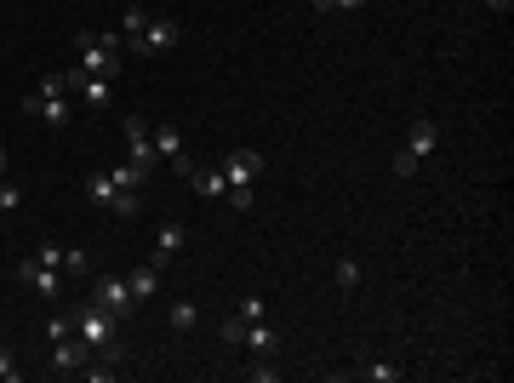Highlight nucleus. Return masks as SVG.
Listing matches in <instances>:
<instances>
[{"mask_svg":"<svg viewBox=\"0 0 514 383\" xmlns=\"http://www.w3.org/2000/svg\"><path fill=\"white\" fill-rule=\"evenodd\" d=\"M229 315H241V321H269V304H263L257 292H246V297H241V304H234Z\"/></svg>","mask_w":514,"mask_h":383,"instance_id":"aec40b11","label":"nucleus"},{"mask_svg":"<svg viewBox=\"0 0 514 383\" xmlns=\"http://www.w3.org/2000/svg\"><path fill=\"white\" fill-rule=\"evenodd\" d=\"M75 378H92V383H115L120 372H115V367H92V355H86V360H80V372H75Z\"/></svg>","mask_w":514,"mask_h":383,"instance_id":"393cba45","label":"nucleus"},{"mask_svg":"<svg viewBox=\"0 0 514 383\" xmlns=\"http://www.w3.org/2000/svg\"><path fill=\"white\" fill-rule=\"evenodd\" d=\"M115 332H120V321H115V315L109 309H103V304H86V309H75V337H80V344L86 349H115Z\"/></svg>","mask_w":514,"mask_h":383,"instance_id":"39448f33","label":"nucleus"},{"mask_svg":"<svg viewBox=\"0 0 514 383\" xmlns=\"http://www.w3.org/2000/svg\"><path fill=\"white\" fill-rule=\"evenodd\" d=\"M92 304H103V309L115 315V321H132L138 297H132V286H126V274H103V281L92 286Z\"/></svg>","mask_w":514,"mask_h":383,"instance_id":"0eeeda50","label":"nucleus"},{"mask_svg":"<svg viewBox=\"0 0 514 383\" xmlns=\"http://www.w3.org/2000/svg\"><path fill=\"white\" fill-rule=\"evenodd\" d=\"M126 160L138 166V178H143V183L166 166V160L155 155V132H149V120H143V115H126Z\"/></svg>","mask_w":514,"mask_h":383,"instance_id":"20e7f679","label":"nucleus"},{"mask_svg":"<svg viewBox=\"0 0 514 383\" xmlns=\"http://www.w3.org/2000/svg\"><path fill=\"white\" fill-rule=\"evenodd\" d=\"M178 252H183V223H160V229H155V252H149V264L166 274V264L178 258Z\"/></svg>","mask_w":514,"mask_h":383,"instance_id":"9d476101","label":"nucleus"},{"mask_svg":"<svg viewBox=\"0 0 514 383\" xmlns=\"http://www.w3.org/2000/svg\"><path fill=\"white\" fill-rule=\"evenodd\" d=\"M24 115L46 120L52 132H69V126H75V103H69V87H63V75H46L35 92H24Z\"/></svg>","mask_w":514,"mask_h":383,"instance_id":"f257e3e1","label":"nucleus"},{"mask_svg":"<svg viewBox=\"0 0 514 383\" xmlns=\"http://www.w3.org/2000/svg\"><path fill=\"white\" fill-rule=\"evenodd\" d=\"M109 178H115V189H138V183H143L132 160H126V166H115V172H109Z\"/></svg>","mask_w":514,"mask_h":383,"instance_id":"2f4dec72","label":"nucleus"},{"mask_svg":"<svg viewBox=\"0 0 514 383\" xmlns=\"http://www.w3.org/2000/svg\"><path fill=\"white\" fill-rule=\"evenodd\" d=\"M417 172H423V160H412V155L400 149V155H395V178H417Z\"/></svg>","mask_w":514,"mask_h":383,"instance_id":"473e14b6","label":"nucleus"},{"mask_svg":"<svg viewBox=\"0 0 514 383\" xmlns=\"http://www.w3.org/2000/svg\"><path fill=\"white\" fill-rule=\"evenodd\" d=\"M246 378L252 383H274V378H281V367H269V355H257V367H246Z\"/></svg>","mask_w":514,"mask_h":383,"instance_id":"7c9ffc66","label":"nucleus"},{"mask_svg":"<svg viewBox=\"0 0 514 383\" xmlns=\"http://www.w3.org/2000/svg\"><path fill=\"white\" fill-rule=\"evenodd\" d=\"M218 172L229 183V201L241 212H252V183L263 178V155H257V149H229V160L218 166Z\"/></svg>","mask_w":514,"mask_h":383,"instance_id":"f03ea898","label":"nucleus"},{"mask_svg":"<svg viewBox=\"0 0 514 383\" xmlns=\"http://www.w3.org/2000/svg\"><path fill=\"white\" fill-rule=\"evenodd\" d=\"M63 269H69V274H86V269H92V258H86L80 246H63Z\"/></svg>","mask_w":514,"mask_h":383,"instance_id":"c85d7f7f","label":"nucleus"},{"mask_svg":"<svg viewBox=\"0 0 514 383\" xmlns=\"http://www.w3.org/2000/svg\"><path fill=\"white\" fill-rule=\"evenodd\" d=\"M143 24H149V12H143V6H126V17H120V35H126V47H132V40L143 35Z\"/></svg>","mask_w":514,"mask_h":383,"instance_id":"b1692460","label":"nucleus"},{"mask_svg":"<svg viewBox=\"0 0 514 383\" xmlns=\"http://www.w3.org/2000/svg\"><path fill=\"white\" fill-rule=\"evenodd\" d=\"M138 212H143V189H115V201H109V218H138Z\"/></svg>","mask_w":514,"mask_h":383,"instance_id":"a211bd4d","label":"nucleus"},{"mask_svg":"<svg viewBox=\"0 0 514 383\" xmlns=\"http://www.w3.org/2000/svg\"><path fill=\"white\" fill-rule=\"evenodd\" d=\"M435 149H440V126L428 120V115H417V120H412V143H406V155H412V160H428Z\"/></svg>","mask_w":514,"mask_h":383,"instance_id":"f8f14e48","label":"nucleus"},{"mask_svg":"<svg viewBox=\"0 0 514 383\" xmlns=\"http://www.w3.org/2000/svg\"><path fill=\"white\" fill-rule=\"evenodd\" d=\"M332 281H337V292H355V286H360V264H355V258H337Z\"/></svg>","mask_w":514,"mask_h":383,"instance_id":"4be33fe9","label":"nucleus"},{"mask_svg":"<svg viewBox=\"0 0 514 383\" xmlns=\"http://www.w3.org/2000/svg\"><path fill=\"white\" fill-rule=\"evenodd\" d=\"M35 258H40V264H52V269H63V246H40Z\"/></svg>","mask_w":514,"mask_h":383,"instance_id":"72a5a7b5","label":"nucleus"},{"mask_svg":"<svg viewBox=\"0 0 514 383\" xmlns=\"http://www.w3.org/2000/svg\"><path fill=\"white\" fill-rule=\"evenodd\" d=\"M241 349H252V355H274L281 349V332H274L269 321H246V344Z\"/></svg>","mask_w":514,"mask_h":383,"instance_id":"4468645a","label":"nucleus"},{"mask_svg":"<svg viewBox=\"0 0 514 383\" xmlns=\"http://www.w3.org/2000/svg\"><path fill=\"white\" fill-rule=\"evenodd\" d=\"M166 326L178 332V337H189V332L200 326V304H195V297H178V304L166 309Z\"/></svg>","mask_w":514,"mask_h":383,"instance_id":"ddd939ff","label":"nucleus"},{"mask_svg":"<svg viewBox=\"0 0 514 383\" xmlns=\"http://www.w3.org/2000/svg\"><path fill=\"white\" fill-rule=\"evenodd\" d=\"M0 178H6V143H0Z\"/></svg>","mask_w":514,"mask_h":383,"instance_id":"c9c22d12","label":"nucleus"},{"mask_svg":"<svg viewBox=\"0 0 514 383\" xmlns=\"http://www.w3.org/2000/svg\"><path fill=\"white\" fill-rule=\"evenodd\" d=\"M171 47H178V24H171V17H149L143 35L132 40V52H138V57H166Z\"/></svg>","mask_w":514,"mask_h":383,"instance_id":"1a4fd4ad","label":"nucleus"},{"mask_svg":"<svg viewBox=\"0 0 514 383\" xmlns=\"http://www.w3.org/2000/svg\"><path fill=\"white\" fill-rule=\"evenodd\" d=\"M126 286H132V297H138V304H149V297L160 292V269H155V264H143V269H132V274H126Z\"/></svg>","mask_w":514,"mask_h":383,"instance_id":"dca6fc26","label":"nucleus"},{"mask_svg":"<svg viewBox=\"0 0 514 383\" xmlns=\"http://www.w3.org/2000/svg\"><path fill=\"white\" fill-rule=\"evenodd\" d=\"M149 132H155V155L171 166V160H183V132L178 126H149Z\"/></svg>","mask_w":514,"mask_h":383,"instance_id":"2eb2a0df","label":"nucleus"},{"mask_svg":"<svg viewBox=\"0 0 514 383\" xmlns=\"http://www.w3.org/2000/svg\"><path fill=\"white\" fill-rule=\"evenodd\" d=\"M366 378H372V383H400L406 367H395V360H366Z\"/></svg>","mask_w":514,"mask_h":383,"instance_id":"5701e85b","label":"nucleus"},{"mask_svg":"<svg viewBox=\"0 0 514 383\" xmlns=\"http://www.w3.org/2000/svg\"><path fill=\"white\" fill-rule=\"evenodd\" d=\"M46 337H52V344H57V337H75V315H52V321H46Z\"/></svg>","mask_w":514,"mask_h":383,"instance_id":"c756f323","label":"nucleus"},{"mask_svg":"<svg viewBox=\"0 0 514 383\" xmlns=\"http://www.w3.org/2000/svg\"><path fill=\"white\" fill-rule=\"evenodd\" d=\"M86 355H92V349H86L80 337H57V344H52V372H57V378H75Z\"/></svg>","mask_w":514,"mask_h":383,"instance_id":"9b49d317","label":"nucleus"},{"mask_svg":"<svg viewBox=\"0 0 514 383\" xmlns=\"http://www.w3.org/2000/svg\"><path fill=\"white\" fill-rule=\"evenodd\" d=\"M17 378H24V367H17V355L0 344V383H17Z\"/></svg>","mask_w":514,"mask_h":383,"instance_id":"bb28decb","label":"nucleus"},{"mask_svg":"<svg viewBox=\"0 0 514 383\" xmlns=\"http://www.w3.org/2000/svg\"><path fill=\"white\" fill-rule=\"evenodd\" d=\"M486 6H491V12H509V6H514V0H486Z\"/></svg>","mask_w":514,"mask_h":383,"instance_id":"f704fd0d","label":"nucleus"},{"mask_svg":"<svg viewBox=\"0 0 514 383\" xmlns=\"http://www.w3.org/2000/svg\"><path fill=\"white\" fill-rule=\"evenodd\" d=\"M86 201H92V206H109L115 201V178L109 172H92V178H86Z\"/></svg>","mask_w":514,"mask_h":383,"instance_id":"6ab92c4d","label":"nucleus"},{"mask_svg":"<svg viewBox=\"0 0 514 383\" xmlns=\"http://www.w3.org/2000/svg\"><path fill=\"white\" fill-rule=\"evenodd\" d=\"M12 274H17V281H24L35 297H46V304H57V297H63V274H57L52 264H40V258H24Z\"/></svg>","mask_w":514,"mask_h":383,"instance_id":"6e6552de","label":"nucleus"},{"mask_svg":"<svg viewBox=\"0 0 514 383\" xmlns=\"http://www.w3.org/2000/svg\"><path fill=\"white\" fill-rule=\"evenodd\" d=\"M0 212H6V218L24 212V189H17V183H0Z\"/></svg>","mask_w":514,"mask_h":383,"instance_id":"a878e982","label":"nucleus"},{"mask_svg":"<svg viewBox=\"0 0 514 383\" xmlns=\"http://www.w3.org/2000/svg\"><path fill=\"white\" fill-rule=\"evenodd\" d=\"M63 87H69V92H80V103H86V109H103V103L115 98V80H109V75H86L80 63H75V69H63Z\"/></svg>","mask_w":514,"mask_h":383,"instance_id":"423d86ee","label":"nucleus"},{"mask_svg":"<svg viewBox=\"0 0 514 383\" xmlns=\"http://www.w3.org/2000/svg\"><path fill=\"white\" fill-rule=\"evenodd\" d=\"M218 337H223V349H241V344H246V321H241V315H223Z\"/></svg>","mask_w":514,"mask_h":383,"instance_id":"412c9836","label":"nucleus"},{"mask_svg":"<svg viewBox=\"0 0 514 383\" xmlns=\"http://www.w3.org/2000/svg\"><path fill=\"white\" fill-rule=\"evenodd\" d=\"M189 183H195V195H206V201H218V195H229V183H223V172H211V166H195V172H189Z\"/></svg>","mask_w":514,"mask_h":383,"instance_id":"f3484780","label":"nucleus"},{"mask_svg":"<svg viewBox=\"0 0 514 383\" xmlns=\"http://www.w3.org/2000/svg\"><path fill=\"white\" fill-rule=\"evenodd\" d=\"M120 63H126V35H92L86 29L80 35V69L86 75H120Z\"/></svg>","mask_w":514,"mask_h":383,"instance_id":"7ed1b4c3","label":"nucleus"},{"mask_svg":"<svg viewBox=\"0 0 514 383\" xmlns=\"http://www.w3.org/2000/svg\"><path fill=\"white\" fill-rule=\"evenodd\" d=\"M309 6H314L320 17H332V12H355V6H366V0H309Z\"/></svg>","mask_w":514,"mask_h":383,"instance_id":"cd10ccee","label":"nucleus"}]
</instances>
